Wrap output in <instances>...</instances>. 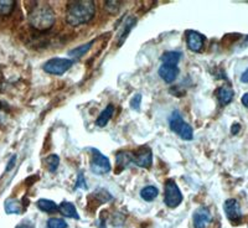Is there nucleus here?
Instances as JSON below:
<instances>
[{"instance_id":"f257e3e1","label":"nucleus","mask_w":248,"mask_h":228,"mask_svg":"<svg viewBox=\"0 0 248 228\" xmlns=\"http://www.w3.org/2000/svg\"><path fill=\"white\" fill-rule=\"evenodd\" d=\"M96 14V4L92 0L71 1L66 8V23L71 26H79L90 23Z\"/></svg>"},{"instance_id":"f03ea898","label":"nucleus","mask_w":248,"mask_h":228,"mask_svg":"<svg viewBox=\"0 0 248 228\" xmlns=\"http://www.w3.org/2000/svg\"><path fill=\"white\" fill-rule=\"evenodd\" d=\"M55 20H56V16H55L54 10L48 4L45 3L35 5L34 9L29 13V23L39 31H45L52 28Z\"/></svg>"},{"instance_id":"7ed1b4c3","label":"nucleus","mask_w":248,"mask_h":228,"mask_svg":"<svg viewBox=\"0 0 248 228\" xmlns=\"http://www.w3.org/2000/svg\"><path fill=\"white\" fill-rule=\"evenodd\" d=\"M169 127L170 130L175 133L176 136L180 137L183 140H192V138H194V130H192L191 125L181 118L179 112L171 113L169 118Z\"/></svg>"},{"instance_id":"20e7f679","label":"nucleus","mask_w":248,"mask_h":228,"mask_svg":"<svg viewBox=\"0 0 248 228\" xmlns=\"http://www.w3.org/2000/svg\"><path fill=\"white\" fill-rule=\"evenodd\" d=\"M164 202L170 209L178 207L183 202V194L179 189L178 183L175 180L169 179L165 181V190H164Z\"/></svg>"},{"instance_id":"39448f33","label":"nucleus","mask_w":248,"mask_h":228,"mask_svg":"<svg viewBox=\"0 0 248 228\" xmlns=\"http://www.w3.org/2000/svg\"><path fill=\"white\" fill-rule=\"evenodd\" d=\"M75 63L74 60L70 59H61V57H55L45 62L44 65V71L48 75H54V76H62V75L67 72L72 65Z\"/></svg>"},{"instance_id":"423d86ee","label":"nucleus","mask_w":248,"mask_h":228,"mask_svg":"<svg viewBox=\"0 0 248 228\" xmlns=\"http://www.w3.org/2000/svg\"><path fill=\"white\" fill-rule=\"evenodd\" d=\"M92 156H91V171L96 175H106L110 171L112 167H110L109 159L106 155L102 154L98 149L92 148Z\"/></svg>"},{"instance_id":"0eeeda50","label":"nucleus","mask_w":248,"mask_h":228,"mask_svg":"<svg viewBox=\"0 0 248 228\" xmlns=\"http://www.w3.org/2000/svg\"><path fill=\"white\" fill-rule=\"evenodd\" d=\"M133 163L143 169H149L153 164V152L149 147H140L132 154Z\"/></svg>"},{"instance_id":"6e6552de","label":"nucleus","mask_w":248,"mask_h":228,"mask_svg":"<svg viewBox=\"0 0 248 228\" xmlns=\"http://www.w3.org/2000/svg\"><path fill=\"white\" fill-rule=\"evenodd\" d=\"M226 217L231 221L232 223L237 225L242 221V212H241V206L238 201L234 198H229L223 205Z\"/></svg>"},{"instance_id":"1a4fd4ad","label":"nucleus","mask_w":248,"mask_h":228,"mask_svg":"<svg viewBox=\"0 0 248 228\" xmlns=\"http://www.w3.org/2000/svg\"><path fill=\"white\" fill-rule=\"evenodd\" d=\"M186 44H187L189 50H191L192 52H200L205 44V37L198 31L190 30L186 32Z\"/></svg>"},{"instance_id":"9d476101","label":"nucleus","mask_w":248,"mask_h":228,"mask_svg":"<svg viewBox=\"0 0 248 228\" xmlns=\"http://www.w3.org/2000/svg\"><path fill=\"white\" fill-rule=\"evenodd\" d=\"M210 221H211V213H210V210L207 207H205V206L199 207L194 212L192 222H194L195 228H206L210 223Z\"/></svg>"},{"instance_id":"9b49d317","label":"nucleus","mask_w":248,"mask_h":228,"mask_svg":"<svg viewBox=\"0 0 248 228\" xmlns=\"http://www.w3.org/2000/svg\"><path fill=\"white\" fill-rule=\"evenodd\" d=\"M179 68L178 66H170V65H161L159 68V76L163 81H165L167 83H172L175 79L178 78L179 76Z\"/></svg>"},{"instance_id":"f8f14e48","label":"nucleus","mask_w":248,"mask_h":228,"mask_svg":"<svg viewBox=\"0 0 248 228\" xmlns=\"http://www.w3.org/2000/svg\"><path fill=\"white\" fill-rule=\"evenodd\" d=\"M216 96L221 105L226 106V105H229V103H231L232 99H233L234 93H233V91H232L231 87L222 86V87H220L218 90H217Z\"/></svg>"},{"instance_id":"ddd939ff","label":"nucleus","mask_w":248,"mask_h":228,"mask_svg":"<svg viewBox=\"0 0 248 228\" xmlns=\"http://www.w3.org/2000/svg\"><path fill=\"white\" fill-rule=\"evenodd\" d=\"M116 163H117V172L123 171L124 169H127V167H129V164L133 163L132 154L125 152H118L116 156Z\"/></svg>"},{"instance_id":"4468645a","label":"nucleus","mask_w":248,"mask_h":228,"mask_svg":"<svg viewBox=\"0 0 248 228\" xmlns=\"http://www.w3.org/2000/svg\"><path fill=\"white\" fill-rule=\"evenodd\" d=\"M59 211L61 212L63 216L68 217V218H75V220H78L79 218L75 205L74 203L68 202V201H63V202L59 206Z\"/></svg>"},{"instance_id":"2eb2a0df","label":"nucleus","mask_w":248,"mask_h":228,"mask_svg":"<svg viewBox=\"0 0 248 228\" xmlns=\"http://www.w3.org/2000/svg\"><path fill=\"white\" fill-rule=\"evenodd\" d=\"M113 113H114V106L108 105L105 109L102 110L101 114H99L98 118H97V125H98V127H106L108 124V122L110 121V118H112Z\"/></svg>"},{"instance_id":"dca6fc26","label":"nucleus","mask_w":248,"mask_h":228,"mask_svg":"<svg viewBox=\"0 0 248 228\" xmlns=\"http://www.w3.org/2000/svg\"><path fill=\"white\" fill-rule=\"evenodd\" d=\"M181 59V52L179 51H168L161 56V61L164 65H170V66H178L179 61Z\"/></svg>"},{"instance_id":"f3484780","label":"nucleus","mask_w":248,"mask_h":228,"mask_svg":"<svg viewBox=\"0 0 248 228\" xmlns=\"http://www.w3.org/2000/svg\"><path fill=\"white\" fill-rule=\"evenodd\" d=\"M137 24V19L136 17H130V19H128L127 21H125V24H124L123 29H122V31L119 32V39H118V46H122L123 45V43L125 41V39H127L128 34H129L130 31H132V29L134 28V25Z\"/></svg>"},{"instance_id":"a211bd4d","label":"nucleus","mask_w":248,"mask_h":228,"mask_svg":"<svg viewBox=\"0 0 248 228\" xmlns=\"http://www.w3.org/2000/svg\"><path fill=\"white\" fill-rule=\"evenodd\" d=\"M5 211L8 214H20L23 212V206L16 198H8L5 201Z\"/></svg>"},{"instance_id":"6ab92c4d","label":"nucleus","mask_w":248,"mask_h":228,"mask_svg":"<svg viewBox=\"0 0 248 228\" xmlns=\"http://www.w3.org/2000/svg\"><path fill=\"white\" fill-rule=\"evenodd\" d=\"M93 44H94V40H92V41H90V43L87 44H83V45L81 46H77V47L68 51V55H70L71 57H74V59H79V57H82L83 55L87 54L88 51L91 50V47H92Z\"/></svg>"},{"instance_id":"aec40b11","label":"nucleus","mask_w":248,"mask_h":228,"mask_svg":"<svg viewBox=\"0 0 248 228\" xmlns=\"http://www.w3.org/2000/svg\"><path fill=\"white\" fill-rule=\"evenodd\" d=\"M39 210H41L43 212L46 213H50V212H55L59 210V206L54 202L52 200H47V198H40L36 202Z\"/></svg>"},{"instance_id":"412c9836","label":"nucleus","mask_w":248,"mask_h":228,"mask_svg":"<svg viewBox=\"0 0 248 228\" xmlns=\"http://www.w3.org/2000/svg\"><path fill=\"white\" fill-rule=\"evenodd\" d=\"M158 194H159V190L155 187V186H145L143 187L140 191V198H143L144 201H150L155 200V198H158Z\"/></svg>"},{"instance_id":"4be33fe9","label":"nucleus","mask_w":248,"mask_h":228,"mask_svg":"<svg viewBox=\"0 0 248 228\" xmlns=\"http://www.w3.org/2000/svg\"><path fill=\"white\" fill-rule=\"evenodd\" d=\"M15 8L14 0H0V15L8 16L13 13Z\"/></svg>"},{"instance_id":"5701e85b","label":"nucleus","mask_w":248,"mask_h":228,"mask_svg":"<svg viewBox=\"0 0 248 228\" xmlns=\"http://www.w3.org/2000/svg\"><path fill=\"white\" fill-rule=\"evenodd\" d=\"M45 163H46V167H47L48 171L55 172L57 169H59V165H60L59 155H56V154L48 155L47 158H46Z\"/></svg>"},{"instance_id":"b1692460","label":"nucleus","mask_w":248,"mask_h":228,"mask_svg":"<svg viewBox=\"0 0 248 228\" xmlns=\"http://www.w3.org/2000/svg\"><path fill=\"white\" fill-rule=\"evenodd\" d=\"M47 228H67V223L62 218L52 217V218L47 221Z\"/></svg>"},{"instance_id":"393cba45","label":"nucleus","mask_w":248,"mask_h":228,"mask_svg":"<svg viewBox=\"0 0 248 228\" xmlns=\"http://www.w3.org/2000/svg\"><path fill=\"white\" fill-rule=\"evenodd\" d=\"M140 103H141V94H136V96L133 97L132 101H130V108L134 110H139L140 109Z\"/></svg>"},{"instance_id":"a878e982","label":"nucleus","mask_w":248,"mask_h":228,"mask_svg":"<svg viewBox=\"0 0 248 228\" xmlns=\"http://www.w3.org/2000/svg\"><path fill=\"white\" fill-rule=\"evenodd\" d=\"M75 187H76V189H87V182H86V179L82 172L78 174V178H77L76 186H75Z\"/></svg>"},{"instance_id":"bb28decb","label":"nucleus","mask_w":248,"mask_h":228,"mask_svg":"<svg viewBox=\"0 0 248 228\" xmlns=\"http://www.w3.org/2000/svg\"><path fill=\"white\" fill-rule=\"evenodd\" d=\"M15 161H16V155H14V156H12V159H10V161H9L8 167H6V171H10V170H12L13 167H14Z\"/></svg>"},{"instance_id":"cd10ccee","label":"nucleus","mask_w":248,"mask_h":228,"mask_svg":"<svg viewBox=\"0 0 248 228\" xmlns=\"http://www.w3.org/2000/svg\"><path fill=\"white\" fill-rule=\"evenodd\" d=\"M240 129H241L240 124L234 123L233 125H232V128H231V133H232V134H237V133L240 132Z\"/></svg>"},{"instance_id":"c85d7f7f","label":"nucleus","mask_w":248,"mask_h":228,"mask_svg":"<svg viewBox=\"0 0 248 228\" xmlns=\"http://www.w3.org/2000/svg\"><path fill=\"white\" fill-rule=\"evenodd\" d=\"M241 82H243V83H248V68L243 72L242 76H241Z\"/></svg>"},{"instance_id":"c756f323","label":"nucleus","mask_w":248,"mask_h":228,"mask_svg":"<svg viewBox=\"0 0 248 228\" xmlns=\"http://www.w3.org/2000/svg\"><path fill=\"white\" fill-rule=\"evenodd\" d=\"M15 228H34V226L31 225L30 222H23V223H20V225Z\"/></svg>"},{"instance_id":"7c9ffc66","label":"nucleus","mask_w":248,"mask_h":228,"mask_svg":"<svg viewBox=\"0 0 248 228\" xmlns=\"http://www.w3.org/2000/svg\"><path fill=\"white\" fill-rule=\"evenodd\" d=\"M241 102H242V105L245 106V107L248 108V93H245V94H243Z\"/></svg>"}]
</instances>
